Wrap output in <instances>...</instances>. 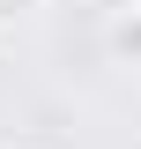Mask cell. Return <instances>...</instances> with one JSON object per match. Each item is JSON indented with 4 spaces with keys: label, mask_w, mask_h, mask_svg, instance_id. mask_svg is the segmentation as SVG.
Masks as SVG:
<instances>
[{
    "label": "cell",
    "mask_w": 141,
    "mask_h": 149,
    "mask_svg": "<svg viewBox=\"0 0 141 149\" xmlns=\"http://www.w3.org/2000/svg\"><path fill=\"white\" fill-rule=\"evenodd\" d=\"M104 52L119 60V67H141V8H126V15H104Z\"/></svg>",
    "instance_id": "obj_1"
},
{
    "label": "cell",
    "mask_w": 141,
    "mask_h": 149,
    "mask_svg": "<svg viewBox=\"0 0 141 149\" xmlns=\"http://www.w3.org/2000/svg\"><path fill=\"white\" fill-rule=\"evenodd\" d=\"M97 8H104V15H126V8H134V0H97Z\"/></svg>",
    "instance_id": "obj_3"
},
{
    "label": "cell",
    "mask_w": 141,
    "mask_h": 149,
    "mask_svg": "<svg viewBox=\"0 0 141 149\" xmlns=\"http://www.w3.org/2000/svg\"><path fill=\"white\" fill-rule=\"evenodd\" d=\"M45 0H0V30H15V22H30Z\"/></svg>",
    "instance_id": "obj_2"
},
{
    "label": "cell",
    "mask_w": 141,
    "mask_h": 149,
    "mask_svg": "<svg viewBox=\"0 0 141 149\" xmlns=\"http://www.w3.org/2000/svg\"><path fill=\"white\" fill-rule=\"evenodd\" d=\"M15 149H30V142H15Z\"/></svg>",
    "instance_id": "obj_4"
},
{
    "label": "cell",
    "mask_w": 141,
    "mask_h": 149,
    "mask_svg": "<svg viewBox=\"0 0 141 149\" xmlns=\"http://www.w3.org/2000/svg\"><path fill=\"white\" fill-rule=\"evenodd\" d=\"M134 8H141V0H134Z\"/></svg>",
    "instance_id": "obj_5"
}]
</instances>
